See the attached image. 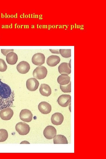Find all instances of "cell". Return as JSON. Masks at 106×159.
Segmentation results:
<instances>
[{"label": "cell", "mask_w": 106, "mask_h": 159, "mask_svg": "<svg viewBox=\"0 0 106 159\" xmlns=\"http://www.w3.org/2000/svg\"><path fill=\"white\" fill-rule=\"evenodd\" d=\"M14 97V94L10 87L0 80V109L11 105Z\"/></svg>", "instance_id": "1"}, {"label": "cell", "mask_w": 106, "mask_h": 159, "mask_svg": "<svg viewBox=\"0 0 106 159\" xmlns=\"http://www.w3.org/2000/svg\"><path fill=\"white\" fill-rule=\"evenodd\" d=\"M47 70L44 66H39L36 67L34 70L33 75V77L38 80H41L47 76Z\"/></svg>", "instance_id": "2"}, {"label": "cell", "mask_w": 106, "mask_h": 159, "mask_svg": "<svg viewBox=\"0 0 106 159\" xmlns=\"http://www.w3.org/2000/svg\"><path fill=\"white\" fill-rule=\"evenodd\" d=\"M16 130L21 135H25L28 134L30 131L29 125L26 123L20 122L16 125Z\"/></svg>", "instance_id": "3"}, {"label": "cell", "mask_w": 106, "mask_h": 159, "mask_svg": "<svg viewBox=\"0 0 106 159\" xmlns=\"http://www.w3.org/2000/svg\"><path fill=\"white\" fill-rule=\"evenodd\" d=\"M57 130L52 125L47 126L43 131L45 137L48 139H51L56 135Z\"/></svg>", "instance_id": "4"}, {"label": "cell", "mask_w": 106, "mask_h": 159, "mask_svg": "<svg viewBox=\"0 0 106 159\" xmlns=\"http://www.w3.org/2000/svg\"><path fill=\"white\" fill-rule=\"evenodd\" d=\"M60 106L65 107L69 105L71 102V96L69 95L63 94L60 95L57 100Z\"/></svg>", "instance_id": "5"}, {"label": "cell", "mask_w": 106, "mask_h": 159, "mask_svg": "<svg viewBox=\"0 0 106 159\" xmlns=\"http://www.w3.org/2000/svg\"><path fill=\"white\" fill-rule=\"evenodd\" d=\"M45 57L41 53H38L34 54L32 57V63L37 66H41L44 63Z\"/></svg>", "instance_id": "6"}, {"label": "cell", "mask_w": 106, "mask_h": 159, "mask_svg": "<svg viewBox=\"0 0 106 159\" xmlns=\"http://www.w3.org/2000/svg\"><path fill=\"white\" fill-rule=\"evenodd\" d=\"M19 117L22 121L25 122H29L32 119L33 115L29 110L24 109L20 112Z\"/></svg>", "instance_id": "7"}, {"label": "cell", "mask_w": 106, "mask_h": 159, "mask_svg": "<svg viewBox=\"0 0 106 159\" xmlns=\"http://www.w3.org/2000/svg\"><path fill=\"white\" fill-rule=\"evenodd\" d=\"M39 85V81L34 78H31L28 79L26 82L27 88L31 91L36 90Z\"/></svg>", "instance_id": "8"}, {"label": "cell", "mask_w": 106, "mask_h": 159, "mask_svg": "<svg viewBox=\"0 0 106 159\" xmlns=\"http://www.w3.org/2000/svg\"><path fill=\"white\" fill-rule=\"evenodd\" d=\"M18 71L21 74H25L27 73L30 69V66L27 62L23 61L20 62L16 66Z\"/></svg>", "instance_id": "9"}, {"label": "cell", "mask_w": 106, "mask_h": 159, "mask_svg": "<svg viewBox=\"0 0 106 159\" xmlns=\"http://www.w3.org/2000/svg\"><path fill=\"white\" fill-rule=\"evenodd\" d=\"M14 112L9 107L2 110L0 112V117L4 120H10L12 117Z\"/></svg>", "instance_id": "10"}, {"label": "cell", "mask_w": 106, "mask_h": 159, "mask_svg": "<svg viewBox=\"0 0 106 159\" xmlns=\"http://www.w3.org/2000/svg\"><path fill=\"white\" fill-rule=\"evenodd\" d=\"M38 108L41 112L44 114L49 113L52 110L51 105L45 101L40 102L38 105Z\"/></svg>", "instance_id": "11"}, {"label": "cell", "mask_w": 106, "mask_h": 159, "mask_svg": "<svg viewBox=\"0 0 106 159\" xmlns=\"http://www.w3.org/2000/svg\"><path fill=\"white\" fill-rule=\"evenodd\" d=\"M64 116L60 112H56L53 114L51 117L52 123L55 125H59L62 124L64 120Z\"/></svg>", "instance_id": "12"}, {"label": "cell", "mask_w": 106, "mask_h": 159, "mask_svg": "<svg viewBox=\"0 0 106 159\" xmlns=\"http://www.w3.org/2000/svg\"><path fill=\"white\" fill-rule=\"evenodd\" d=\"M60 61V59L59 56L55 55H52L48 57L46 62L48 66L54 67L59 64Z\"/></svg>", "instance_id": "13"}, {"label": "cell", "mask_w": 106, "mask_h": 159, "mask_svg": "<svg viewBox=\"0 0 106 159\" xmlns=\"http://www.w3.org/2000/svg\"><path fill=\"white\" fill-rule=\"evenodd\" d=\"M18 57L17 54L14 52L9 53L6 56V60L7 63L10 65L16 64L18 60Z\"/></svg>", "instance_id": "14"}, {"label": "cell", "mask_w": 106, "mask_h": 159, "mask_svg": "<svg viewBox=\"0 0 106 159\" xmlns=\"http://www.w3.org/2000/svg\"><path fill=\"white\" fill-rule=\"evenodd\" d=\"M39 92L42 95L48 97L50 95L52 90L50 87L47 84H42L39 88Z\"/></svg>", "instance_id": "15"}, {"label": "cell", "mask_w": 106, "mask_h": 159, "mask_svg": "<svg viewBox=\"0 0 106 159\" xmlns=\"http://www.w3.org/2000/svg\"><path fill=\"white\" fill-rule=\"evenodd\" d=\"M58 71L60 74H69L71 73V68L69 67L68 63L65 62L62 63L59 66Z\"/></svg>", "instance_id": "16"}, {"label": "cell", "mask_w": 106, "mask_h": 159, "mask_svg": "<svg viewBox=\"0 0 106 159\" xmlns=\"http://www.w3.org/2000/svg\"><path fill=\"white\" fill-rule=\"evenodd\" d=\"M70 78L67 74H63L59 75L57 79L58 83L60 85H67L70 82Z\"/></svg>", "instance_id": "17"}, {"label": "cell", "mask_w": 106, "mask_h": 159, "mask_svg": "<svg viewBox=\"0 0 106 159\" xmlns=\"http://www.w3.org/2000/svg\"><path fill=\"white\" fill-rule=\"evenodd\" d=\"M53 142L54 144L68 143L66 138L64 135H56L54 138Z\"/></svg>", "instance_id": "18"}, {"label": "cell", "mask_w": 106, "mask_h": 159, "mask_svg": "<svg viewBox=\"0 0 106 159\" xmlns=\"http://www.w3.org/2000/svg\"><path fill=\"white\" fill-rule=\"evenodd\" d=\"M59 53L64 58H69L71 57V49H59Z\"/></svg>", "instance_id": "19"}, {"label": "cell", "mask_w": 106, "mask_h": 159, "mask_svg": "<svg viewBox=\"0 0 106 159\" xmlns=\"http://www.w3.org/2000/svg\"><path fill=\"white\" fill-rule=\"evenodd\" d=\"M1 134V138L0 142H3L6 141L8 138V134L7 131L5 129H0Z\"/></svg>", "instance_id": "20"}, {"label": "cell", "mask_w": 106, "mask_h": 159, "mask_svg": "<svg viewBox=\"0 0 106 159\" xmlns=\"http://www.w3.org/2000/svg\"><path fill=\"white\" fill-rule=\"evenodd\" d=\"M60 87L62 91L64 93L70 92H71V82L66 86L60 85Z\"/></svg>", "instance_id": "21"}, {"label": "cell", "mask_w": 106, "mask_h": 159, "mask_svg": "<svg viewBox=\"0 0 106 159\" xmlns=\"http://www.w3.org/2000/svg\"><path fill=\"white\" fill-rule=\"evenodd\" d=\"M7 65L4 60L0 58V72H5L7 69Z\"/></svg>", "instance_id": "22"}, {"label": "cell", "mask_w": 106, "mask_h": 159, "mask_svg": "<svg viewBox=\"0 0 106 159\" xmlns=\"http://www.w3.org/2000/svg\"><path fill=\"white\" fill-rule=\"evenodd\" d=\"M14 50L13 49H1V53L5 56L10 52H13Z\"/></svg>", "instance_id": "23"}, {"label": "cell", "mask_w": 106, "mask_h": 159, "mask_svg": "<svg viewBox=\"0 0 106 159\" xmlns=\"http://www.w3.org/2000/svg\"><path fill=\"white\" fill-rule=\"evenodd\" d=\"M50 52L53 54H59V49H49Z\"/></svg>", "instance_id": "24"}, {"label": "cell", "mask_w": 106, "mask_h": 159, "mask_svg": "<svg viewBox=\"0 0 106 159\" xmlns=\"http://www.w3.org/2000/svg\"><path fill=\"white\" fill-rule=\"evenodd\" d=\"M20 144H30V143L29 142L27 141L24 140V141H22L21 142Z\"/></svg>", "instance_id": "25"}, {"label": "cell", "mask_w": 106, "mask_h": 159, "mask_svg": "<svg viewBox=\"0 0 106 159\" xmlns=\"http://www.w3.org/2000/svg\"><path fill=\"white\" fill-rule=\"evenodd\" d=\"M71 59H70V61L69 62V63H68V64L69 65V67L71 68Z\"/></svg>", "instance_id": "26"}, {"label": "cell", "mask_w": 106, "mask_h": 159, "mask_svg": "<svg viewBox=\"0 0 106 159\" xmlns=\"http://www.w3.org/2000/svg\"><path fill=\"white\" fill-rule=\"evenodd\" d=\"M1 134L0 132V139H1Z\"/></svg>", "instance_id": "27"}]
</instances>
